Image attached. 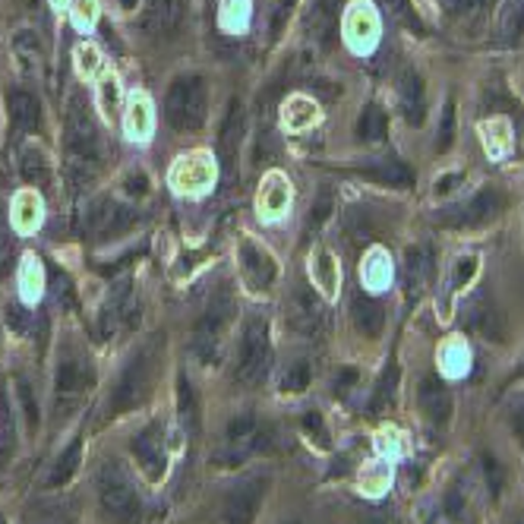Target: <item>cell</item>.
I'll return each mask as SVG.
<instances>
[{
    "label": "cell",
    "mask_w": 524,
    "mask_h": 524,
    "mask_svg": "<svg viewBox=\"0 0 524 524\" xmlns=\"http://www.w3.org/2000/svg\"><path fill=\"white\" fill-rule=\"evenodd\" d=\"M42 221V200L35 190H22L13 200V225L20 231H32Z\"/></svg>",
    "instance_id": "cell-22"
},
{
    "label": "cell",
    "mask_w": 524,
    "mask_h": 524,
    "mask_svg": "<svg viewBox=\"0 0 524 524\" xmlns=\"http://www.w3.org/2000/svg\"><path fill=\"white\" fill-rule=\"evenodd\" d=\"M10 259H13V234H10V221L0 209V275L10 269Z\"/></svg>",
    "instance_id": "cell-36"
},
{
    "label": "cell",
    "mask_w": 524,
    "mask_h": 524,
    "mask_svg": "<svg viewBox=\"0 0 524 524\" xmlns=\"http://www.w3.org/2000/svg\"><path fill=\"white\" fill-rule=\"evenodd\" d=\"M241 272L250 282V288L266 291L275 282V259L269 256V250H262L253 241H241Z\"/></svg>",
    "instance_id": "cell-9"
},
{
    "label": "cell",
    "mask_w": 524,
    "mask_h": 524,
    "mask_svg": "<svg viewBox=\"0 0 524 524\" xmlns=\"http://www.w3.org/2000/svg\"><path fill=\"white\" fill-rule=\"evenodd\" d=\"M133 221H136V215H133L130 209L118 206V202H111V200H102L89 209V215H86V231H89L95 241H104V237H114V234H120V231H127Z\"/></svg>",
    "instance_id": "cell-8"
},
{
    "label": "cell",
    "mask_w": 524,
    "mask_h": 524,
    "mask_svg": "<svg viewBox=\"0 0 524 524\" xmlns=\"http://www.w3.org/2000/svg\"><path fill=\"white\" fill-rule=\"evenodd\" d=\"M98 499L114 524H139V496L130 474L118 462H108L98 474Z\"/></svg>",
    "instance_id": "cell-1"
},
{
    "label": "cell",
    "mask_w": 524,
    "mask_h": 524,
    "mask_svg": "<svg viewBox=\"0 0 524 524\" xmlns=\"http://www.w3.org/2000/svg\"><path fill=\"white\" fill-rule=\"evenodd\" d=\"M354 325H357L360 332H364L366 339H376L382 332V323H386V313H382V307L376 304V300H370V297L357 294L354 297Z\"/></svg>",
    "instance_id": "cell-20"
},
{
    "label": "cell",
    "mask_w": 524,
    "mask_h": 524,
    "mask_svg": "<svg viewBox=\"0 0 524 524\" xmlns=\"http://www.w3.org/2000/svg\"><path fill=\"white\" fill-rule=\"evenodd\" d=\"M389 272H386V256L382 253H373L370 262H366V269H364V282L373 284V288H380V284H386Z\"/></svg>",
    "instance_id": "cell-40"
},
{
    "label": "cell",
    "mask_w": 524,
    "mask_h": 524,
    "mask_svg": "<svg viewBox=\"0 0 524 524\" xmlns=\"http://www.w3.org/2000/svg\"><path fill=\"white\" fill-rule=\"evenodd\" d=\"M282 386H284V392H304V389L310 386V364H307V360H297V364L284 373Z\"/></svg>",
    "instance_id": "cell-34"
},
{
    "label": "cell",
    "mask_w": 524,
    "mask_h": 524,
    "mask_svg": "<svg viewBox=\"0 0 524 524\" xmlns=\"http://www.w3.org/2000/svg\"><path fill=\"white\" fill-rule=\"evenodd\" d=\"M345 38L357 54L373 51V45L380 38V16L370 4H364V0L351 4V13L345 16Z\"/></svg>",
    "instance_id": "cell-7"
},
{
    "label": "cell",
    "mask_w": 524,
    "mask_h": 524,
    "mask_svg": "<svg viewBox=\"0 0 524 524\" xmlns=\"http://www.w3.org/2000/svg\"><path fill=\"white\" fill-rule=\"evenodd\" d=\"M51 7H54V10H63V7H70V0H51Z\"/></svg>",
    "instance_id": "cell-55"
},
{
    "label": "cell",
    "mask_w": 524,
    "mask_h": 524,
    "mask_svg": "<svg viewBox=\"0 0 524 524\" xmlns=\"http://www.w3.org/2000/svg\"><path fill=\"white\" fill-rule=\"evenodd\" d=\"M16 392H20L22 414H26L29 430H35V427H38V401H35V395H32V386H29L26 380H16Z\"/></svg>",
    "instance_id": "cell-35"
},
{
    "label": "cell",
    "mask_w": 524,
    "mask_h": 524,
    "mask_svg": "<svg viewBox=\"0 0 524 524\" xmlns=\"http://www.w3.org/2000/svg\"><path fill=\"white\" fill-rule=\"evenodd\" d=\"M177 407H180V421L190 433L200 430V411H196V398H193V386L186 380L177 382Z\"/></svg>",
    "instance_id": "cell-29"
},
{
    "label": "cell",
    "mask_w": 524,
    "mask_h": 524,
    "mask_svg": "<svg viewBox=\"0 0 524 524\" xmlns=\"http://www.w3.org/2000/svg\"><path fill=\"white\" fill-rule=\"evenodd\" d=\"M231 313H234V300H231L228 291H218V294L209 300L206 313L200 316L193 329V354L202 360V364H212L218 357V345H221V335L228 329L231 323Z\"/></svg>",
    "instance_id": "cell-2"
},
{
    "label": "cell",
    "mask_w": 524,
    "mask_h": 524,
    "mask_svg": "<svg viewBox=\"0 0 524 524\" xmlns=\"http://www.w3.org/2000/svg\"><path fill=\"white\" fill-rule=\"evenodd\" d=\"M89 382H92V370H89V364H86V360L67 357L61 366H57V380H54L57 398H63V401L79 398V395L86 392V386H89Z\"/></svg>",
    "instance_id": "cell-15"
},
{
    "label": "cell",
    "mask_w": 524,
    "mask_h": 524,
    "mask_svg": "<svg viewBox=\"0 0 524 524\" xmlns=\"http://www.w3.org/2000/svg\"><path fill=\"white\" fill-rule=\"evenodd\" d=\"M42 284H45L42 262H38V256H26V266H22V291H26V297L42 294Z\"/></svg>",
    "instance_id": "cell-33"
},
{
    "label": "cell",
    "mask_w": 524,
    "mask_h": 524,
    "mask_svg": "<svg viewBox=\"0 0 524 524\" xmlns=\"http://www.w3.org/2000/svg\"><path fill=\"white\" fill-rule=\"evenodd\" d=\"M79 462H83V439H73L67 446V452L57 458L54 474H51V487H63V483L79 471Z\"/></svg>",
    "instance_id": "cell-25"
},
{
    "label": "cell",
    "mask_w": 524,
    "mask_h": 524,
    "mask_svg": "<svg viewBox=\"0 0 524 524\" xmlns=\"http://www.w3.org/2000/svg\"><path fill=\"white\" fill-rule=\"evenodd\" d=\"M133 452H136V462L139 468L145 471V477L149 480H161V474H165V446H161V430L155 427H145L143 433L136 436V442H133Z\"/></svg>",
    "instance_id": "cell-12"
},
{
    "label": "cell",
    "mask_w": 524,
    "mask_h": 524,
    "mask_svg": "<svg viewBox=\"0 0 524 524\" xmlns=\"http://www.w3.org/2000/svg\"><path fill=\"white\" fill-rule=\"evenodd\" d=\"M313 282L323 288L325 297H335V288H339V262L329 250H319L313 256Z\"/></svg>",
    "instance_id": "cell-23"
},
{
    "label": "cell",
    "mask_w": 524,
    "mask_h": 524,
    "mask_svg": "<svg viewBox=\"0 0 524 524\" xmlns=\"http://www.w3.org/2000/svg\"><path fill=\"white\" fill-rule=\"evenodd\" d=\"M386 480H389V471H386V464L373 462L370 468H364V483H366V490L380 493L382 487H386Z\"/></svg>",
    "instance_id": "cell-42"
},
{
    "label": "cell",
    "mask_w": 524,
    "mask_h": 524,
    "mask_svg": "<svg viewBox=\"0 0 524 524\" xmlns=\"http://www.w3.org/2000/svg\"><path fill=\"white\" fill-rule=\"evenodd\" d=\"M503 212V196L496 190H483L464 209H458V215L446 218V225H455V228H483L487 221H493Z\"/></svg>",
    "instance_id": "cell-10"
},
{
    "label": "cell",
    "mask_w": 524,
    "mask_h": 524,
    "mask_svg": "<svg viewBox=\"0 0 524 524\" xmlns=\"http://www.w3.org/2000/svg\"><path fill=\"white\" fill-rule=\"evenodd\" d=\"M325 215H329V196H323V202H319V206H316V215H313V221H316V225H319V221H323Z\"/></svg>",
    "instance_id": "cell-54"
},
{
    "label": "cell",
    "mask_w": 524,
    "mask_h": 524,
    "mask_svg": "<svg viewBox=\"0 0 524 524\" xmlns=\"http://www.w3.org/2000/svg\"><path fill=\"white\" fill-rule=\"evenodd\" d=\"M13 452V421H10L7 405H0V458Z\"/></svg>",
    "instance_id": "cell-41"
},
{
    "label": "cell",
    "mask_w": 524,
    "mask_h": 524,
    "mask_svg": "<svg viewBox=\"0 0 524 524\" xmlns=\"http://www.w3.org/2000/svg\"><path fill=\"white\" fill-rule=\"evenodd\" d=\"M215 161L209 152H190L174 161L171 168V186L177 193H202L215 184Z\"/></svg>",
    "instance_id": "cell-5"
},
{
    "label": "cell",
    "mask_w": 524,
    "mask_h": 524,
    "mask_svg": "<svg viewBox=\"0 0 524 524\" xmlns=\"http://www.w3.org/2000/svg\"><path fill=\"white\" fill-rule=\"evenodd\" d=\"M512 430H515L518 439H524V395L512 401Z\"/></svg>",
    "instance_id": "cell-46"
},
{
    "label": "cell",
    "mask_w": 524,
    "mask_h": 524,
    "mask_svg": "<svg viewBox=\"0 0 524 524\" xmlns=\"http://www.w3.org/2000/svg\"><path fill=\"white\" fill-rule=\"evenodd\" d=\"M288 323L300 335H316L319 325H323V307H319V300L307 288H294V294H291Z\"/></svg>",
    "instance_id": "cell-11"
},
{
    "label": "cell",
    "mask_w": 524,
    "mask_h": 524,
    "mask_svg": "<svg viewBox=\"0 0 524 524\" xmlns=\"http://www.w3.org/2000/svg\"><path fill=\"white\" fill-rule=\"evenodd\" d=\"M291 202V184L282 171H272L266 174L262 180V190H259V212L266 215H282Z\"/></svg>",
    "instance_id": "cell-19"
},
{
    "label": "cell",
    "mask_w": 524,
    "mask_h": 524,
    "mask_svg": "<svg viewBox=\"0 0 524 524\" xmlns=\"http://www.w3.org/2000/svg\"><path fill=\"white\" fill-rule=\"evenodd\" d=\"M354 382H357V373H354V370H345V373L339 376V382H335V389H339V392H348V389H351Z\"/></svg>",
    "instance_id": "cell-52"
},
{
    "label": "cell",
    "mask_w": 524,
    "mask_h": 524,
    "mask_svg": "<svg viewBox=\"0 0 524 524\" xmlns=\"http://www.w3.org/2000/svg\"><path fill=\"white\" fill-rule=\"evenodd\" d=\"M430 275H433V250L427 243H417V247L407 250V278L414 288H421Z\"/></svg>",
    "instance_id": "cell-24"
},
{
    "label": "cell",
    "mask_w": 524,
    "mask_h": 524,
    "mask_svg": "<svg viewBox=\"0 0 524 524\" xmlns=\"http://www.w3.org/2000/svg\"><path fill=\"white\" fill-rule=\"evenodd\" d=\"M70 20L79 32H92L98 20V0H70Z\"/></svg>",
    "instance_id": "cell-31"
},
{
    "label": "cell",
    "mask_w": 524,
    "mask_h": 524,
    "mask_svg": "<svg viewBox=\"0 0 524 524\" xmlns=\"http://www.w3.org/2000/svg\"><path fill=\"white\" fill-rule=\"evenodd\" d=\"M26 524H77V505L67 499H42L29 505Z\"/></svg>",
    "instance_id": "cell-18"
},
{
    "label": "cell",
    "mask_w": 524,
    "mask_h": 524,
    "mask_svg": "<svg viewBox=\"0 0 524 524\" xmlns=\"http://www.w3.org/2000/svg\"><path fill=\"white\" fill-rule=\"evenodd\" d=\"M262 493H266V480L262 477H250V480L237 483L234 490L225 499V524H253L256 512H259Z\"/></svg>",
    "instance_id": "cell-6"
},
{
    "label": "cell",
    "mask_w": 524,
    "mask_h": 524,
    "mask_svg": "<svg viewBox=\"0 0 524 524\" xmlns=\"http://www.w3.org/2000/svg\"><path fill=\"white\" fill-rule=\"evenodd\" d=\"M499 32L503 38H515L524 32V0H503V10H499Z\"/></svg>",
    "instance_id": "cell-26"
},
{
    "label": "cell",
    "mask_w": 524,
    "mask_h": 524,
    "mask_svg": "<svg viewBox=\"0 0 524 524\" xmlns=\"http://www.w3.org/2000/svg\"><path fill=\"white\" fill-rule=\"evenodd\" d=\"M417 398H421L423 414H427L433 423H446L448 421V414H452V395H448L446 382H442L439 376H427V380L421 382V392H417Z\"/></svg>",
    "instance_id": "cell-16"
},
{
    "label": "cell",
    "mask_w": 524,
    "mask_h": 524,
    "mask_svg": "<svg viewBox=\"0 0 524 524\" xmlns=\"http://www.w3.org/2000/svg\"><path fill=\"white\" fill-rule=\"evenodd\" d=\"M458 184H462V177H446V180H439V184H436V193H452V190H455Z\"/></svg>",
    "instance_id": "cell-53"
},
{
    "label": "cell",
    "mask_w": 524,
    "mask_h": 524,
    "mask_svg": "<svg viewBox=\"0 0 524 524\" xmlns=\"http://www.w3.org/2000/svg\"><path fill=\"white\" fill-rule=\"evenodd\" d=\"M269 357H272V348H269V325L266 319L253 316L247 325H243V339H241V357H237V380L243 386H253L266 376L269 370Z\"/></svg>",
    "instance_id": "cell-4"
},
{
    "label": "cell",
    "mask_w": 524,
    "mask_h": 524,
    "mask_svg": "<svg viewBox=\"0 0 524 524\" xmlns=\"http://www.w3.org/2000/svg\"><path fill=\"white\" fill-rule=\"evenodd\" d=\"M452 120H455V111H452V104H448L446 114H442V139H439V149H448V143H452Z\"/></svg>",
    "instance_id": "cell-49"
},
{
    "label": "cell",
    "mask_w": 524,
    "mask_h": 524,
    "mask_svg": "<svg viewBox=\"0 0 524 524\" xmlns=\"http://www.w3.org/2000/svg\"><path fill=\"white\" fill-rule=\"evenodd\" d=\"M477 272V259L474 256H464V259H458V269H455V278H452V288H464V284L474 278Z\"/></svg>",
    "instance_id": "cell-45"
},
{
    "label": "cell",
    "mask_w": 524,
    "mask_h": 524,
    "mask_svg": "<svg viewBox=\"0 0 524 524\" xmlns=\"http://www.w3.org/2000/svg\"><path fill=\"white\" fill-rule=\"evenodd\" d=\"M180 7H184V0H155V10H152L155 22H159L161 29L174 26L180 16Z\"/></svg>",
    "instance_id": "cell-37"
},
{
    "label": "cell",
    "mask_w": 524,
    "mask_h": 524,
    "mask_svg": "<svg viewBox=\"0 0 524 524\" xmlns=\"http://www.w3.org/2000/svg\"><path fill=\"white\" fill-rule=\"evenodd\" d=\"M386 133V118H382V111L370 108L360 120V136L364 139H380Z\"/></svg>",
    "instance_id": "cell-39"
},
{
    "label": "cell",
    "mask_w": 524,
    "mask_h": 524,
    "mask_svg": "<svg viewBox=\"0 0 524 524\" xmlns=\"http://www.w3.org/2000/svg\"><path fill=\"white\" fill-rule=\"evenodd\" d=\"M483 471H487V480H490V490H493V493H499V487H503V474H499L496 458H483Z\"/></svg>",
    "instance_id": "cell-47"
},
{
    "label": "cell",
    "mask_w": 524,
    "mask_h": 524,
    "mask_svg": "<svg viewBox=\"0 0 524 524\" xmlns=\"http://www.w3.org/2000/svg\"><path fill=\"white\" fill-rule=\"evenodd\" d=\"M250 22V0H221V26L228 32H243Z\"/></svg>",
    "instance_id": "cell-28"
},
{
    "label": "cell",
    "mask_w": 524,
    "mask_h": 524,
    "mask_svg": "<svg viewBox=\"0 0 524 524\" xmlns=\"http://www.w3.org/2000/svg\"><path fill=\"white\" fill-rule=\"evenodd\" d=\"M392 392H395V370H389V376L382 380V386H380V398H376V411H382L386 407V401L392 398Z\"/></svg>",
    "instance_id": "cell-48"
},
{
    "label": "cell",
    "mask_w": 524,
    "mask_h": 524,
    "mask_svg": "<svg viewBox=\"0 0 524 524\" xmlns=\"http://www.w3.org/2000/svg\"><path fill=\"white\" fill-rule=\"evenodd\" d=\"M468 329L477 332V335L487 341H503V335H505L503 316H499L496 310H490V307H474V310L468 313Z\"/></svg>",
    "instance_id": "cell-21"
},
{
    "label": "cell",
    "mask_w": 524,
    "mask_h": 524,
    "mask_svg": "<svg viewBox=\"0 0 524 524\" xmlns=\"http://www.w3.org/2000/svg\"><path fill=\"white\" fill-rule=\"evenodd\" d=\"M152 360H155V348H145L139 357H133L127 364L118 386L111 392V401H108L111 414H124V411H133L136 405H143V398L149 395V386H152V366H155Z\"/></svg>",
    "instance_id": "cell-3"
},
{
    "label": "cell",
    "mask_w": 524,
    "mask_h": 524,
    "mask_svg": "<svg viewBox=\"0 0 524 524\" xmlns=\"http://www.w3.org/2000/svg\"><path fill=\"white\" fill-rule=\"evenodd\" d=\"M483 133H487V149H490L493 155H503L505 149H509V133H512V127H509V120H503V118H496V120H490V124H483Z\"/></svg>",
    "instance_id": "cell-32"
},
{
    "label": "cell",
    "mask_w": 524,
    "mask_h": 524,
    "mask_svg": "<svg viewBox=\"0 0 524 524\" xmlns=\"http://www.w3.org/2000/svg\"><path fill=\"white\" fill-rule=\"evenodd\" d=\"M304 430L310 436H316V442L323 448H329V436H325V427H323V417L316 414V411H307L304 414Z\"/></svg>",
    "instance_id": "cell-43"
},
{
    "label": "cell",
    "mask_w": 524,
    "mask_h": 524,
    "mask_svg": "<svg viewBox=\"0 0 524 524\" xmlns=\"http://www.w3.org/2000/svg\"><path fill=\"white\" fill-rule=\"evenodd\" d=\"M0 524H4V521H0Z\"/></svg>",
    "instance_id": "cell-56"
},
{
    "label": "cell",
    "mask_w": 524,
    "mask_h": 524,
    "mask_svg": "<svg viewBox=\"0 0 524 524\" xmlns=\"http://www.w3.org/2000/svg\"><path fill=\"white\" fill-rule=\"evenodd\" d=\"M73 61H77V73L83 79H95L104 73V61H102V51L95 48V45L83 42L77 51H73Z\"/></svg>",
    "instance_id": "cell-27"
},
{
    "label": "cell",
    "mask_w": 524,
    "mask_h": 524,
    "mask_svg": "<svg viewBox=\"0 0 524 524\" xmlns=\"http://www.w3.org/2000/svg\"><path fill=\"white\" fill-rule=\"evenodd\" d=\"M124 130L130 139H149L155 130V111H152V102H149V95H143V92H133L130 98H127V111H124Z\"/></svg>",
    "instance_id": "cell-14"
},
{
    "label": "cell",
    "mask_w": 524,
    "mask_h": 524,
    "mask_svg": "<svg viewBox=\"0 0 524 524\" xmlns=\"http://www.w3.org/2000/svg\"><path fill=\"white\" fill-rule=\"evenodd\" d=\"M7 325H13L16 332H26L29 329V316L20 310V307H7Z\"/></svg>",
    "instance_id": "cell-50"
},
{
    "label": "cell",
    "mask_w": 524,
    "mask_h": 524,
    "mask_svg": "<svg viewBox=\"0 0 524 524\" xmlns=\"http://www.w3.org/2000/svg\"><path fill=\"white\" fill-rule=\"evenodd\" d=\"M386 4H389V10H392L395 20H401L405 26H411V29L421 26V22H417V13L411 10V4H407V0H386Z\"/></svg>",
    "instance_id": "cell-44"
},
{
    "label": "cell",
    "mask_w": 524,
    "mask_h": 524,
    "mask_svg": "<svg viewBox=\"0 0 524 524\" xmlns=\"http://www.w3.org/2000/svg\"><path fill=\"white\" fill-rule=\"evenodd\" d=\"M168 111H171V120L177 127H196L200 124L202 120V89H200V83H180L177 89L171 92Z\"/></svg>",
    "instance_id": "cell-13"
},
{
    "label": "cell",
    "mask_w": 524,
    "mask_h": 524,
    "mask_svg": "<svg viewBox=\"0 0 524 524\" xmlns=\"http://www.w3.org/2000/svg\"><path fill=\"white\" fill-rule=\"evenodd\" d=\"M98 98H102V111L111 118V114L118 111V102H120L118 79H114V77H104V79H102V86H98Z\"/></svg>",
    "instance_id": "cell-38"
},
{
    "label": "cell",
    "mask_w": 524,
    "mask_h": 524,
    "mask_svg": "<svg viewBox=\"0 0 524 524\" xmlns=\"http://www.w3.org/2000/svg\"><path fill=\"white\" fill-rule=\"evenodd\" d=\"M446 512H448V518H462L464 515V503H462V496H458L455 490L446 496Z\"/></svg>",
    "instance_id": "cell-51"
},
{
    "label": "cell",
    "mask_w": 524,
    "mask_h": 524,
    "mask_svg": "<svg viewBox=\"0 0 524 524\" xmlns=\"http://www.w3.org/2000/svg\"><path fill=\"white\" fill-rule=\"evenodd\" d=\"M364 177H370V180H380V184H389V186H407L411 184V171H407L405 165H380V168H366L364 171Z\"/></svg>",
    "instance_id": "cell-30"
},
{
    "label": "cell",
    "mask_w": 524,
    "mask_h": 524,
    "mask_svg": "<svg viewBox=\"0 0 524 524\" xmlns=\"http://www.w3.org/2000/svg\"><path fill=\"white\" fill-rule=\"evenodd\" d=\"M319 120V104L313 102V98H307V95H291L288 102H284V108H282V124H284V130H291V133H304V130H310L313 124Z\"/></svg>",
    "instance_id": "cell-17"
}]
</instances>
